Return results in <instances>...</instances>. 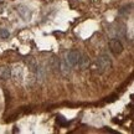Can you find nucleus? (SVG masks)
<instances>
[{
	"label": "nucleus",
	"mask_w": 134,
	"mask_h": 134,
	"mask_svg": "<svg viewBox=\"0 0 134 134\" xmlns=\"http://www.w3.org/2000/svg\"><path fill=\"white\" fill-rule=\"evenodd\" d=\"M35 77H36V82H43L46 78V68H43L41 65L37 63V67L35 70Z\"/></svg>",
	"instance_id": "obj_5"
},
{
	"label": "nucleus",
	"mask_w": 134,
	"mask_h": 134,
	"mask_svg": "<svg viewBox=\"0 0 134 134\" xmlns=\"http://www.w3.org/2000/svg\"><path fill=\"white\" fill-rule=\"evenodd\" d=\"M81 56L82 53H80L78 51H70L67 53L66 62L72 67H80V62H81Z\"/></svg>",
	"instance_id": "obj_2"
},
{
	"label": "nucleus",
	"mask_w": 134,
	"mask_h": 134,
	"mask_svg": "<svg viewBox=\"0 0 134 134\" xmlns=\"http://www.w3.org/2000/svg\"><path fill=\"white\" fill-rule=\"evenodd\" d=\"M109 48L113 55L118 56V55H120V53L123 52V43L118 38H112L109 41Z\"/></svg>",
	"instance_id": "obj_3"
},
{
	"label": "nucleus",
	"mask_w": 134,
	"mask_h": 134,
	"mask_svg": "<svg viewBox=\"0 0 134 134\" xmlns=\"http://www.w3.org/2000/svg\"><path fill=\"white\" fill-rule=\"evenodd\" d=\"M57 122L60 123V124H62V125H65V124H67V120L63 118L62 115H58L57 117Z\"/></svg>",
	"instance_id": "obj_14"
},
{
	"label": "nucleus",
	"mask_w": 134,
	"mask_h": 134,
	"mask_svg": "<svg viewBox=\"0 0 134 134\" xmlns=\"http://www.w3.org/2000/svg\"><path fill=\"white\" fill-rule=\"evenodd\" d=\"M50 67L52 68L53 72H58L60 71V60L57 57H52L51 63H50Z\"/></svg>",
	"instance_id": "obj_11"
},
{
	"label": "nucleus",
	"mask_w": 134,
	"mask_h": 134,
	"mask_svg": "<svg viewBox=\"0 0 134 134\" xmlns=\"http://www.w3.org/2000/svg\"><path fill=\"white\" fill-rule=\"evenodd\" d=\"M60 71L62 72L65 76H67V75L70 73V71H71V66L66 62V60L62 61V62H60Z\"/></svg>",
	"instance_id": "obj_10"
},
{
	"label": "nucleus",
	"mask_w": 134,
	"mask_h": 134,
	"mask_svg": "<svg viewBox=\"0 0 134 134\" xmlns=\"http://www.w3.org/2000/svg\"><path fill=\"white\" fill-rule=\"evenodd\" d=\"M27 65H29L30 71H31V72H35L36 67H37V62L35 61V58H34V57H29V60H27Z\"/></svg>",
	"instance_id": "obj_12"
},
{
	"label": "nucleus",
	"mask_w": 134,
	"mask_h": 134,
	"mask_svg": "<svg viewBox=\"0 0 134 134\" xmlns=\"http://www.w3.org/2000/svg\"><path fill=\"white\" fill-rule=\"evenodd\" d=\"M132 8H133V5L129 4V5H125L123 8H120L119 11H118V15L122 16V18H128L129 14L132 13Z\"/></svg>",
	"instance_id": "obj_7"
},
{
	"label": "nucleus",
	"mask_w": 134,
	"mask_h": 134,
	"mask_svg": "<svg viewBox=\"0 0 134 134\" xmlns=\"http://www.w3.org/2000/svg\"><path fill=\"white\" fill-rule=\"evenodd\" d=\"M0 78L1 80H9L11 78V68L10 67H0Z\"/></svg>",
	"instance_id": "obj_8"
},
{
	"label": "nucleus",
	"mask_w": 134,
	"mask_h": 134,
	"mask_svg": "<svg viewBox=\"0 0 134 134\" xmlns=\"http://www.w3.org/2000/svg\"><path fill=\"white\" fill-rule=\"evenodd\" d=\"M10 36V32L6 29H0V38H8Z\"/></svg>",
	"instance_id": "obj_13"
},
{
	"label": "nucleus",
	"mask_w": 134,
	"mask_h": 134,
	"mask_svg": "<svg viewBox=\"0 0 134 134\" xmlns=\"http://www.w3.org/2000/svg\"><path fill=\"white\" fill-rule=\"evenodd\" d=\"M110 67H112V60H110L109 55L103 53V55L98 56V58L96 60V68L99 75H103L104 72L109 71Z\"/></svg>",
	"instance_id": "obj_1"
},
{
	"label": "nucleus",
	"mask_w": 134,
	"mask_h": 134,
	"mask_svg": "<svg viewBox=\"0 0 134 134\" xmlns=\"http://www.w3.org/2000/svg\"><path fill=\"white\" fill-rule=\"evenodd\" d=\"M18 13H19V15L23 18L24 20H30L31 19V10L27 8V6H25V5H19L18 6Z\"/></svg>",
	"instance_id": "obj_6"
},
{
	"label": "nucleus",
	"mask_w": 134,
	"mask_h": 134,
	"mask_svg": "<svg viewBox=\"0 0 134 134\" xmlns=\"http://www.w3.org/2000/svg\"><path fill=\"white\" fill-rule=\"evenodd\" d=\"M11 78L15 83H20L24 80V70L21 66H16L15 68H11Z\"/></svg>",
	"instance_id": "obj_4"
},
{
	"label": "nucleus",
	"mask_w": 134,
	"mask_h": 134,
	"mask_svg": "<svg viewBox=\"0 0 134 134\" xmlns=\"http://www.w3.org/2000/svg\"><path fill=\"white\" fill-rule=\"evenodd\" d=\"M3 1H4V0H0V4H1V3H3Z\"/></svg>",
	"instance_id": "obj_15"
},
{
	"label": "nucleus",
	"mask_w": 134,
	"mask_h": 134,
	"mask_svg": "<svg viewBox=\"0 0 134 134\" xmlns=\"http://www.w3.org/2000/svg\"><path fill=\"white\" fill-rule=\"evenodd\" d=\"M115 36L118 37V40L125 38V26L123 24H119L115 27Z\"/></svg>",
	"instance_id": "obj_9"
}]
</instances>
